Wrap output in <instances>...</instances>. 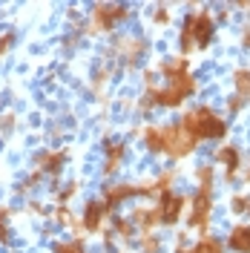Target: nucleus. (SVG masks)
<instances>
[{
  "mask_svg": "<svg viewBox=\"0 0 250 253\" xmlns=\"http://www.w3.org/2000/svg\"><path fill=\"white\" fill-rule=\"evenodd\" d=\"M135 248H138V253H161L164 251V242H161V236L156 230H150V233H138Z\"/></svg>",
  "mask_w": 250,
  "mask_h": 253,
  "instance_id": "nucleus-19",
  "label": "nucleus"
},
{
  "mask_svg": "<svg viewBox=\"0 0 250 253\" xmlns=\"http://www.w3.org/2000/svg\"><path fill=\"white\" fill-rule=\"evenodd\" d=\"M0 245H12V230H9V210L0 207Z\"/></svg>",
  "mask_w": 250,
  "mask_h": 253,
  "instance_id": "nucleus-24",
  "label": "nucleus"
},
{
  "mask_svg": "<svg viewBox=\"0 0 250 253\" xmlns=\"http://www.w3.org/2000/svg\"><path fill=\"white\" fill-rule=\"evenodd\" d=\"M202 144L190 135L178 121H164L161 124V158L167 161H187L199 153Z\"/></svg>",
  "mask_w": 250,
  "mask_h": 253,
  "instance_id": "nucleus-5",
  "label": "nucleus"
},
{
  "mask_svg": "<svg viewBox=\"0 0 250 253\" xmlns=\"http://www.w3.org/2000/svg\"><path fill=\"white\" fill-rule=\"evenodd\" d=\"M129 199H135V184H132V181H115L110 187H104V193H101V202L107 205V210H110L112 216H115V210L121 205H126Z\"/></svg>",
  "mask_w": 250,
  "mask_h": 253,
  "instance_id": "nucleus-13",
  "label": "nucleus"
},
{
  "mask_svg": "<svg viewBox=\"0 0 250 253\" xmlns=\"http://www.w3.org/2000/svg\"><path fill=\"white\" fill-rule=\"evenodd\" d=\"M202 92V81L196 78V72H184V75H172V78H161L156 84H144V92L138 98V112H153V110H181L187 101H193Z\"/></svg>",
  "mask_w": 250,
  "mask_h": 253,
  "instance_id": "nucleus-1",
  "label": "nucleus"
},
{
  "mask_svg": "<svg viewBox=\"0 0 250 253\" xmlns=\"http://www.w3.org/2000/svg\"><path fill=\"white\" fill-rule=\"evenodd\" d=\"M221 239L227 253H250V221H230Z\"/></svg>",
  "mask_w": 250,
  "mask_h": 253,
  "instance_id": "nucleus-11",
  "label": "nucleus"
},
{
  "mask_svg": "<svg viewBox=\"0 0 250 253\" xmlns=\"http://www.w3.org/2000/svg\"><path fill=\"white\" fill-rule=\"evenodd\" d=\"M239 49L250 55V20H245V23L239 26Z\"/></svg>",
  "mask_w": 250,
  "mask_h": 253,
  "instance_id": "nucleus-25",
  "label": "nucleus"
},
{
  "mask_svg": "<svg viewBox=\"0 0 250 253\" xmlns=\"http://www.w3.org/2000/svg\"><path fill=\"white\" fill-rule=\"evenodd\" d=\"M12 43H15V32H3L0 35V61L6 58V52L12 49Z\"/></svg>",
  "mask_w": 250,
  "mask_h": 253,
  "instance_id": "nucleus-27",
  "label": "nucleus"
},
{
  "mask_svg": "<svg viewBox=\"0 0 250 253\" xmlns=\"http://www.w3.org/2000/svg\"><path fill=\"white\" fill-rule=\"evenodd\" d=\"M112 55L115 61L126 66V69H135L144 63V58L150 55V41L144 35H132V32H121L112 38Z\"/></svg>",
  "mask_w": 250,
  "mask_h": 253,
  "instance_id": "nucleus-8",
  "label": "nucleus"
},
{
  "mask_svg": "<svg viewBox=\"0 0 250 253\" xmlns=\"http://www.w3.org/2000/svg\"><path fill=\"white\" fill-rule=\"evenodd\" d=\"M126 144L118 141V138H110V141L104 144V164H101V173L107 175V178H112L115 173H121V167H124L126 161Z\"/></svg>",
  "mask_w": 250,
  "mask_h": 253,
  "instance_id": "nucleus-12",
  "label": "nucleus"
},
{
  "mask_svg": "<svg viewBox=\"0 0 250 253\" xmlns=\"http://www.w3.org/2000/svg\"><path fill=\"white\" fill-rule=\"evenodd\" d=\"M190 253H227V248H224V239L216 236V233L210 230V233H204V236L193 239V251Z\"/></svg>",
  "mask_w": 250,
  "mask_h": 253,
  "instance_id": "nucleus-18",
  "label": "nucleus"
},
{
  "mask_svg": "<svg viewBox=\"0 0 250 253\" xmlns=\"http://www.w3.org/2000/svg\"><path fill=\"white\" fill-rule=\"evenodd\" d=\"M193 251V239L187 233H178L175 236V245H172V253H190Z\"/></svg>",
  "mask_w": 250,
  "mask_h": 253,
  "instance_id": "nucleus-26",
  "label": "nucleus"
},
{
  "mask_svg": "<svg viewBox=\"0 0 250 253\" xmlns=\"http://www.w3.org/2000/svg\"><path fill=\"white\" fill-rule=\"evenodd\" d=\"M219 41V23L213 17V6H190V12L184 15L181 26H178V38H175V46L181 58H193V55H202L210 52Z\"/></svg>",
  "mask_w": 250,
  "mask_h": 253,
  "instance_id": "nucleus-3",
  "label": "nucleus"
},
{
  "mask_svg": "<svg viewBox=\"0 0 250 253\" xmlns=\"http://www.w3.org/2000/svg\"><path fill=\"white\" fill-rule=\"evenodd\" d=\"M178 124L187 129L190 135L199 144H221L230 138L233 126L230 118L221 110H216L213 104H193L178 115Z\"/></svg>",
  "mask_w": 250,
  "mask_h": 253,
  "instance_id": "nucleus-4",
  "label": "nucleus"
},
{
  "mask_svg": "<svg viewBox=\"0 0 250 253\" xmlns=\"http://www.w3.org/2000/svg\"><path fill=\"white\" fill-rule=\"evenodd\" d=\"M230 89L250 107V66L248 63H239V66L230 69Z\"/></svg>",
  "mask_w": 250,
  "mask_h": 253,
  "instance_id": "nucleus-16",
  "label": "nucleus"
},
{
  "mask_svg": "<svg viewBox=\"0 0 250 253\" xmlns=\"http://www.w3.org/2000/svg\"><path fill=\"white\" fill-rule=\"evenodd\" d=\"M110 219H112V213L107 210V205H104L101 199H89V202L83 205L81 227H83V233H104L107 224H110Z\"/></svg>",
  "mask_w": 250,
  "mask_h": 253,
  "instance_id": "nucleus-10",
  "label": "nucleus"
},
{
  "mask_svg": "<svg viewBox=\"0 0 250 253\" xmlns=\"http://www.w3.org/2000/svg\"><path fill=\"white\" fill-rule=\"evenodd\" d=\"M172 17H175L172 6H167V3L161 6V3H158V6H153V15H150V20H153L156 26H161V29H164V26H170V23H172Z\"/></svg>",
  "mask_w": 250,
  "mask_h": 253,
  "instance_id": "nucleus-22",
  "label": "nucleus"
},
{
  "mask_svg": "<svg viewBox=\"0 0 250 253\" xmlns=\"http://www.w3.org/2000/svg\"><path fill=\"white\" fill-rule=\"evenodd\" d=\"M66 150H41L35 156V173L41 175H61L66 167Z\"/></svg>",
  "mask_w": 250,
  "mask_h": 253,
  "instance_id": "nucleus-14",
  "label": "nucleus"
},
{
  "mask_svg": "<svg viewBox=\"0 0 250 253\" xmlns=\"http://www.w3.org/2000/svg\"><path fill=\"white\" fill-rule=\"evenodd\" d=\"M126 17H129V6H124V3H95L89 9L83 35H92V38L95 35H110L124 23Z\"/></svg>",
  "mask_w": 250,
  "mask_h": 253,
  "instance_id": "nucleus-7",
  "label": "nucleus"
},
{
  "mask_svg": "<svg viewBox=\"0 0 250 253\" xmlns=\"http://www.w3.org/2000/svg\"><path fill=\"white\" fill-rule=\"evenodd\" d=\"M227 213L236 221H250V193L245 190H233L227 196Z\"/></svg>",
  "mask_w": 250,
  "mask_h": 253,
  "instance_id": "nucleus-17",
  "label": "nucleus"
},
{
  "mask_svg": "<svg viewBox=\"0 0 250 253\" xmlns=\"http://www.w3.org/2000/svg\"><path fill=\"white\" fill-rule=\"evenodd\" d=\"M52 253H89L86 251V242L81 236H72V239H61L52 245Z\"/></svg>",
  "mask_w": 250,
  "mask_h": 253,
  "instance_id": "nucleus-20",
  "label": "nucleus"
},
{
  "mask_svg": "<svg viewBox=\"0 0 250 253\" xmlns=\"http://www.w3.org/2000/svg\"><path fill=\"white\" fill-rule=\"evenodd\" d=\"M242 181H245V184H250V158H248V164H245V173H242Z\"/></svg>",
  "mask_w": 250,
  "mask_h": 253,
  "instance_id": "nucleus-29",
  "label": "nucleus"
},
{
  "mask_svg": "<svg viewBox=\"0 0 250 253\" xmlns=\"http://www.w3.org/2000/svg\"><path fill=\"white\" fill-rule=\"evenodd\" d=\"M213 17H216V23L221 26H227L230 20H233V3H219V6H213Z\"/></svg>",
  "mask_w": 250,
  "mask_h": 253,
  "instance_id": "nucleus-23",
  "label": "nucleus"
},
{
  "mask_svg": "<svg viewBox=\"0 0 250 253\" xmlns=\"http://www.w3.org/2000/svg\"><path fill=\"white\" fill-rule=\"evenodd\" d=\"M129 221L135 224V230H138V233L158 230V227H161V216H158L156 202H150V205H138L132 213H129Z\"/></svg>",
  "mask_w": 250,
  "mask_h": 253,
  "instance_id": "nucleus-15",
  "label": "nucleus"
},
{
  "mask_svg": "<svg viewBox=\"0 0 250 253\" xmlns=\"http://www.w3.org/2000/svg\"><path fill=\"white\" fill-rule=\"evenodd\" d=\"M216 170L221 173V181L224 184H236L242 181V173H245V164H248V156H245V147L233 138L216 144L213 150V161H210Z\"/></svg>",
  "mask_w": 250,
  "mask_h": 253,
  "instance_id": "nucleus-6",
  "label": "nucleus"
},
{
  "mask_svg": "<svg viewBox=\"0 0 250 253\" xmlns=\"http://www.w3.org/2000/svg\"><path fill=\"white\" fill-rule=\"evenodd\" d=\"M193 181L196 187L190 193V207H187V216H184V224L187 230L193 233H210L213 227V219H216V187H219V173L213 164H199L196 173H193Z\"/></svg>",
  "mask_w": 250,
  "mask_h": 253,
  "instance_id": "nucleus-2",
  "label": "nucleus"
},
{
  "mask_svg": "<svg viewBox=\"0 0 250 253\" xmlns=\"http://www.w3.org/2000/svg\"><path fill=\"white\" fill-rule=\"evenodd\" d=\"M75 193H78V181H69V184H66V187L61 190V196H58V202H61V205H66V202H69V199H72Z\"/></svg>",
  "mask_w": 250,
  "mask_h": 253,
  "instance_id": "nucleus-28",
  "label": "nucleus"
},
{
  "mask_svg": "<svg viewBox=\"0 0 250 253\" xmlns=\"http://www.w3.org/2000/svg\"><path fill=\"white\" fill-rule=\"evenodd\" d=\"M245 110H248V104H245V101H242L236 92H227V95H224V115H227L230 121H233V118H239Z\"/></svg>",
  "mask_w": 250,
  "mask_h": 253,
  "instance_id": "nucleus-21",
  "label": "nucleus"
},
{
  "mask_svg": "<svg viewBox=\"0 0 250 253\" xmlns=\"http://www.w3.org/2000/svg\"><path fill=\"white\" fill-rule=\"evenodd\" d=\"M158 216H161V227H178L181 219L187 216L190 207V193H178V190H170L164 196L156 199Z\"/></svg>",
  "mask_w": 250,
  "mask_h": 253,
  "instance_id": "nucleus-9",
  "label": "nucleus"
}]
</instances>
